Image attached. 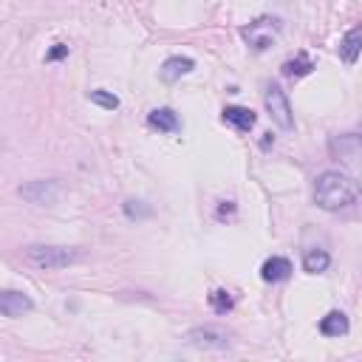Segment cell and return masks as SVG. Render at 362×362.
I'll return each mask as SVG.
<instances>
[{
  "label": "cell",
  "mask_w": 362,
  "mask_h": 362,
  "mask_svg": "<svg viewBox=\"0 0 362 362\" xmlns=\"http://www.w3.org/2000/svg\"><path fill=\"white\" fill-rule=\"evenodd\" d=\"M187 339H189V345H195V348H226L229 345V337H226V331H221V328H192L189 334H187Z\"/></svg>",
  "instance_id": "obj_6"
},
{
  "label": "cell",
  "mask_w": 362,
  "mask_h": 362,
  "mask_svg": "<svg viewBox=\"0 0 362 362\" xmlns=\"http://www.w3.org/2000/svg\"><path fill=\"white\" fill-rule=\"evenodd\" d=\"M348 317L342 314V311H328L322 320H320V334H325V337H342V334H348Z\"/></svg>",
  "instance_id": "obj_14"
},
{
  "label": "cell",
  "mask_w": 362,
  "mask_h": 362,
  "mask_svg": "<svg viewBox=\"0 0 362 362\" xmlns=\"http://www.w3.org/2000/svg\"><path fill=\"white\" fill-rule=\"evenodd\" d=\"M34 308V303L25 297V294H20V291H3L0 294V311H3V317H23V314H28Z\"/></svg>",
  "instance_id": "obj_7"
},
{
  "label": "cell",
  "mask_w": 362,
  "mask_h": 362,
  "mask_svg": "<svg viewBox=\"0 0 362 362\" xmlns=\"http://www.w3.org/2000/svg\"><path fill=\"white\" fill-rule=\"evenodd\" d=\"M311 71H314V62H311L308 54H297L294 59H286V62H283V76H288V79L308 76Z\"/></svg>",
  "instance_id": "obj_15"
},
{
  "label": "cell",
  "mask_w": 362,
  "mask_h": 362,
  "mask_svg": "<svg viewBox=\"0 0 362 362\" xmlns=\"http://www.w3.org/2000/svg\"><path fill=\"white\" fill-rule=\"evenodd\" d=\"M263 102H266V110H269V116H272V122H274L277 127H283V130H291V127H294L291 105H288V96L283 93L280 85H269Z\"/></svg>",
  "instance_id": "obj_4"
},
{
  "label": "cell",
  "mask_w": 362,
  "mask_h": 362,
  "mask_svg": "<svg viewBox=\"0 0 362 362\" xmlns=\"http://www.w3.org/2000/svg\"><path fill=\"white\" fill-rule=\"evenodd\" d=\"M328 266H331V255H328L325 249H311V252H305V257H303V269H305L308 274H322Z\"/></svg>",
  "instance_id": "obj_16"
},
{
  "label": "cell",
  "mask_w": 362,
  "mask_h": 362,
  "mask_svg": "<svg viewBox=\"0 0 362 362\" xmlns=\"http://www.w3.org/2000/svg\"><path fill=\"white\" fill-rule=\"evenodd\" d=\"M291 274V263L286 257H269L263 266H260V277L266 283H280V280H288Z\"/></svg>",
  "instance_id": "obj_13"
},
{
  "label": "cell",
  "mask_w": 362,
  "mask_h": 362,
  "mask_svg": "<svg viewBox=\"0 0 362 362\" xmlns=\"http://www.w3.org/2000/svg\"><path fill=\"white\" fill-rule=\"evenodd\" d=\"M280 28H283V23H280L277 17H257L255 23H249V25L240 28V37H243V42H246L249 48L266 51V48L277 40Z\"/></svg>",
  "instance_id": "obj_3"
},
{
  "label": "cell",
  "mask_w": 362,
  "mask_h": 362,
  "mask_svg": "<svg viewBox=\"0 0 362 362\" xmlns=\"http://www.w3.org/2000/svg\"><path fill=\"white\" fill-rule=\"evenodd\" d=\"M192 68H195V62L189 57H167L158 76H161V82H178L181 76L192 74Z\"/></svg>",
  "instance_id": "obj_8"
},
{
  "label": "cell",
  "mask_w": 362,
  "mask_h": 362,
  "mask_svg": "<svg viewBox=\"0 0 362 362\" xmlns=\"http://www.w3.org/2000/svg\"><path fill=\"white\" fill-rule=\"evenodd\" d=\"M147 122H150V127H156V130H161V133H175V130L181 127L178 113L170 110V107H156V110H150Z\"/></svg>",
  "instance_id": "obj_12"
},
{
  "label": "cell",
  "mask_w": 362,
  "mask_h": 362,
  "mask_svg": "<svg viewBox=\"0 0 362 362\" xmlns=\"http://www.w3.org/2000/svg\"><path fill=\"white\" fill-rule=\"evenodd\" d=\"M331 150H334L342 161H356V158H362V139L354 136V133L339 136V139L331 144Z\"/></svg>",
  "instance_id": "obj_11"
},
{
  "label": "cell",
  "mask_w": 362,
  "mask_h": 362,
  "mask_svg": "<svg viewBox=\"0 0 362 362\" xmlns=\"http://www.w3.org/2000/svg\"><path fill=\"white\" fill-rule=\"evenodd\" d=\"M79 255L74 249L65 246H45V243H31L25 246V263H31L34 269H65L68 263H74Z\"/></svg>",
  "instance_id": "obj_2"
},
{
  "label": "cell",
  "mask_w": 362,
  "mask_h": 362,
  "mask_svg": "<svg viewBox=\"0 0 362 362\" xmlns=\"http://www.w3.org/2000/svg\"><path fill=\"white\" fill-rule=\"evenodd\" d=\"M88 96H90V102H93V105H99V107H105V110H116V107H119V96H116V93L102 90V88H99V90H90Z\"/></svg>",
  "instance_id": "obj_18"
},
{
  "label": "cell",
  "mask_w": 362,
  "mask_h": 362,
  "mask_svg": "<svg viewBox=\"0 0 362 362\" xmlns=\"http://www.w3.org/2000/svg\"><path fill=\"white\" fill-rule=\"evenodd\" d=\"M356 198H359V184L339 170H325L314 184V204L320 209H328V212L345 209Z\"/></svg>",
  "instance_id": "obj_1"
},
{
  "label": "cell",
  "mask_w": 362,
  "mask_h": 362,
  "mask_svg": "<svg viewBox=\"0 0 362 362\" xmlns=\"http://www.w3.org/2000/svg\"><path fill=\"white\" fill-rule=\"evenodd\" d=\"M20 195L31 204H54L59 195V187H57V181H31V184L20 187Z\"/></svg>",
  "instance_id": "obj_5"
},
{
  "label": "cell",
  "mask_w": 362,
  "mask_h": 362,
  "mask_svg": "<svg viewBox=\"0 0 362 362\" xmlns=\"http://www.w3.org/2000/svg\"><path fill=\"white\" fill-rule=\"evenodd\" d=\"M62 57H68V45H65V42H57V45L45 54V62H57V59H62Z\"/></svg>",
  "instance_id": "obj_19"
},
{
  "label": "cell",
  "mask_w": 362,
  "mask_h": 362,
  "mask_svg": "<svg viewBox=\"0 0 362 362\" xmlns=\"http://www.w3.org/2000/svg\"><path fill=\"white\" fill-rule=\"evenodd\" d=\"M209 305H212V311H215V314H226V311H232L235 297H232L226 288H215V291L209 294Z\"/></svg>",
  "instance_id": "obj_17"
},
{
  "label": "cell",
  "mask_w": 362,
  "mask_h": 362,
  "mask_svg": "<svg viewBox=\"0 0 362 362\" xmlns=\"http://www.w3.org/2000/svg\"><path fill=\"white\" fill-rule=\"evenodd\" d=\"M223 122L238 127L240 133H249L257 122V113L249 110V107H240V105H229V107H223Z\"/></svg>",
  "instance_id": "obj_9"
},
{
  "label": "cell",
  "mask_w": 362,
  "mask_h": 362,
  "mask_svg": "<svg viewBox=\"0 0 362 362\" xmlns=\"http://www.w3.org/2000/svg\"><path fill=\"white\" fill-rule=\"evenodd\" d=\"M359 54H362V25H354V28L339 40V57H342L345 65H354Z\"/></svg>",
  "instance_id": "obj_10"
}]
</instances>
